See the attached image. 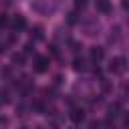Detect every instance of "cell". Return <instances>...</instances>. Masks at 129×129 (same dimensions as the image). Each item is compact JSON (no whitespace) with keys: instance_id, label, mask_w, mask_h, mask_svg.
<instances>
[{"instance_id":"obj_11","label":"cell","mask_w":129,"mask_h":129,"mask_svg":"<svg viewBox=\"0 0 129 129\" xmlns=\"http://www.w3.org/2000/svg\"><path fill=\"white\" fill-rule=\"evenodd\" d=\"M123 6H125V8L129 10V0H123Z\"/></svg>"},{"instance_id":"obj_5","label":"cell","mask_w":129,"mask_h":129,"mask_svg":"<svg viewBox=\"0 0 129 129\" xmlns=\"http://www.w3.org/2000/svg\"><path fill=\"white\" fill-rule=\"evenodd\" d=\"M71 119H73L75 123H81V121L85 119V113H83L81 109H73V111H71Z\"/></svg>"},{"instance_id":"obj_10","label":"cell","mask_w":129,"mask_h":129,"mask_svg":"<svg viewBox=\"0 0 129 129\" xmlns=\"http://www.w3.org/2000/svg\"><path fill=\"white\" fill-rule=\"evenodd\" d=\"M89 127H91V129H99V127H101V123H99V121H91V125H89Z\"/></svg>"},{"instance_id":"obj_8","label":"cell","mask_w":129,"mask_h":129,"mask_svg":"<svg viewBox=\"0 0 129 129\" xmlns=\"http://www.w3.org/2000/svg\"><path fill=\"white\" fill-rule=\"evenodd\" d=\"M12 60H14V62H22V60H24V54H22V52H16V54H12Z\"/></svg>"},{"instance_id":"obj_7","label":"cell","mask_w":129,"mask_h":129,"mask_svg":"<svg viewBox=\"0 0 129 129\" xmlns=\"http://www.w3.org/2000/svg\"><path fill=\"white\" fill-rule=\"evenodd\" d=\"M75 69H77V71H85V69H87V67H85V60H83V58H77V60H75Z\"/></svg>"},{"instance_id":"obj_9","label":"cell","mask_w":129,"mask_h":129,"mask_svg":"<svg viewBox=\"0 0 129 129\" xmlns=\"http://www.w3.org/2000/svg\"><path fill=\"white\" fill-rule=\"evenodd\" d=\"M34 38H42V28L40 26H34Z\"/></svg>"},{"instance_id":"obj_12","label":"cell","mask_w":129,"mask_h":129,"mask_svg":"<svg viewBox=\"0 0 129 129\" xmlns=\"http://www.w3.org/2000/svg\"><path fill=\"white\" fill-rule=\"evenodd\" d=\"M125 123H127V125H129V115H125Z\"/></svg>"},{"instance_id":"obj_6","label":"cell","mask_w":129,"mask_h":129,"mask_svg":"<svg viewBox=\"0 0 129 129\" xmlns=\"http://www.w3.org/2000/svg\"><path fill=\"white\" fill-rule=\"evenodd\" d=\"M97 8H99L101 12H109V2H107V0H99V2H97Z\"/></svg>"},{"instance_id":"obj_3","label":"cell","mask_w":129,"mask_h":129,"mask_svg":"<svg viewBox=\"0 0 129 129\" xmlns=\"http://www.w3.org/2000/svg\"><path fill=\"white\" fill-rule=\"evenodd\" d=\"M12 26H14V30H22V28L26 26V20H24V16L16 14V18L12 20Z\"/></svg>"},{"instance_id":"obj_1","label":"cell","mask_w":129,"mask_h":129,"mask_svg":"<svg viewBox=\"0 0 129 129\" xmlns=\"http://www.w3.org/2000/svg\"><path fill=\"white\" fill-rule=\"evenodd\" d=\"M48 69V58L46 56H36V60H34V71L36 73H44Z\"/></svg>"},{"instance_id":"obj_2","label":"cell","mask_w":129,"mask_h":129,"mask_svg":"<svg viewBox=\"0 0 129 129\" xmlns=\"http://www.w3.org/2000/svg\"><path fill=\"white\" fill-rule=\"evenodd\" d=\"M109 69H111V71H115V73H121V71H125V58H115V60H111Z\"/></svg>"},{"instance_id":"obj_4","label":"cell","mask_w":129,"mask_h":129,"mask_svg":"<svg viewBox=\"0 0 129 129\" xmlns=\"http://www.w3.org/2000/svg\"><path fill=\"white\" fill-rule=\"evenodd\" d=\"M103 54H105V52H103L101 46H93V48H91V58H93V60H101Z\"/></svg>"}]
</instances>
